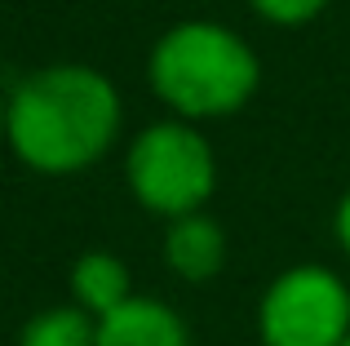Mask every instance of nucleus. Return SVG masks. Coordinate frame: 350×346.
Instances as JSON below:
<instances>
[{
    "mask_svg": "<svg viewBox=\"0 0 350 346\" xmlns=\"http://www.w3.org/2000/svg\"><path fill=\"white\" fill-rule=\"evenodd\" d=\"M124 129V103L111 76L89 62H49L9 94L5 142L27 169L71 178L94 169Z\"/></svg>",
    "mask_w": 350,
    "mask_h": 346,
    "instance_id": "obj_1",
    "label": "nucleus"
},
{
    "mask_svg": "<svg viewBox=\"0 0 350 346\" xmlns=\"http://www.w3.org/2000/svg\"><path fill=\"white\" fill-rule=\"evenodd\" d=\"M151 89L178 120H226L253 103L262 85L257 49L213 18L173 23L146 62Z\"/></svg>",
    "mask_w": 350,
    "mask_h": 346,
    "instance_id": "obj_2",
    "label": "nucleus"
},
{
    "mask_svg": "<svg viewBox=\"0 0 350 346\" xmlns=\"http://www.w3.org/2000/svg\"><path fill=\"white\" fill-rule=\"evenodd\" d=\"M124 182L142 209L155 217L200 213L217 191V156L208 138L191 120H155L129 142L124 156Z\"/></svg>",
    "mask_w": 350,
    "mask_h": 346,
    "instance_id": "obj_3",
    "label": "nucleus"
},
{
    "mask_svg": "<svg viewBox=\"0 0 350 346\" xmlns=\"http://www.w3.org/2000/svg\"><path fill=\"white\" fill-rule=\"evenodd\" d=\"M350 333V284L319 262L288 267L257 302L262 346H342Z\"/></svg>",
    "mask_w": 350,
    "mask_h": 346,
    "instance_id": "obj_4",
    "label": "nucleus"
},
{
    "mask_svg": "<svg viewBox=\"0 0 350 346\" xmlns=\"http://www.w3.org/2000/svg\"><path fill=\"white\" fill-rule=\"evenodd\" d=\"M164 267L187 284H208L226 267V231L204 209L187 217H173L164 231Z\"/></svg>",
    "mask_w": 350,
    "mask_h": 346,
    "instance_id": "obj_5",
    "label": "nucleus"
},
{
    "mask_svg": "<svg viewBox=\"0 0 350 346\" xmlns=\"http://www.w3.org/2000/svg\"><path fill=\"white\" fill-rule=\"evenodd\" d=\"M98 346H191V329L160 297H129L98 320Z\"/></svg>",
    "mask_w": 350,
    "mask_h": 346,
    "instance_id": "obj_6",
    "label": "nucleus"
},
{
    "mask_svg": "<svg viewBox=\"0 0 350 346\" xmlns=\"http://www.w3.org/2000/svg\"><path fill=\"white\" fill-rule=\"evenodd\" d=\"M67 284H71V302H76L80 311H89L94 320L111 315L116 306H124L129 297H133V276H129L124 258H116V253H107V249L80 253V258L71 262Z\"/></svg>",
    "mask_w": 350,
    "mask_h": 346,
    "instance_id": "obj_7",
    "label": "nucleus"
},
{
    "mask_svg": "<svg viewBox=\"0 0 350 346\" xmlns=\"http://www.w3.org/2000/svg\"><path fill=\"white\" fill-rule=\"evenodd\" d=\"M18 346H98V320L80 311L76 302L67 306H44L40 315L23 324Z\"/></svg>",
    "mask_w": 350,
    "mask_h": 346,
    "instance_id": "obj_8",
    "label": "nucleus"
},
{
    "mask_svg": "<svg viewBox=\"0 0 350 346\" xmlns=\"http://www.w3.org/2000/svg\"><path fill=\"white\" fill-rule=\"evenodd\" d=\"M248 5L271 27H306V23H315L333 0H248Z\"/></svg>",
    "mask_w": 350,
    "mask_h": 346,
    "instance_id": "obj_9",
    "label": "nucleus"
},
{
    "mask_svg": "<svg viewBox=\"0 0 350 346\" xmlns=\"http://www.w3.org/2000/svg\"><path fill=\"white\" fill-rule=\"evenodd\" d=\"M333 231H337V244H342V253L350 258V191L342 200H337V213H333Z\"/></svg>",
    "mask_w": 350,
    "mask_h": 346,
    "instance_id": "obj_10",
    "label": "nucleus"
},
{
    "mask_svg": "<svg viewBox=\"0 0 350 346\" xmlns=\"http://www.w3.org/2000/svg\"><path fill=\"white\" fill-rule=\"evenodd\" d=\"M5 107H9V98H0V138H5Z\"/></svg>",
    "mask_w": 350,
    "mask_h": 346,
    "instance_id": "obj_11",
    "label": "nucleus"
},
{
    "mask_svg": "<svg viewBox=\"0 0 350 346\" xmlns=\"http://www.w3.org/2000/svg\"><path fill=\"white\" fill-rule=\"evenodd\" d=\"M342 346H350V333H346V342H342Z\"/></svg>",
    "mask_w": 350,
    "mask_h": 346,
    "instance_id": "obj_12",
    "label": "nucleus"
}]
</instances>
